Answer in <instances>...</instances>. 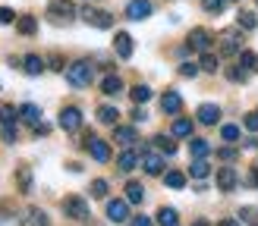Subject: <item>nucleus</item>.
<instances>
[{"label":"nucleus","mask_w":258,"mask_h":226,"mask_svg":"<svg viewBox=\"0 0 258 226\" xmlns=\"http://www.w3.org/2000/svg\"><path fill=\"white\" fill-rule=\"evenodd\" d=\"M63 75H67L70 85L85 88V85H92V79H95V66L88 60H76V63H70V66L63 69Z\"/></svg>","instance_id":"1"},{"label":"nucleus","mask_w":258,"mask_h":226,"mask_svg":"<svg viewBox=\"0 0 258 226\" xmlns=\"http://www.w3.org/2000/svg\"><path fill=\"white\" fill-rule=\"evenodd\" d=\"M82 145H85V151H88V154H92L98 163H107V160H110V145L104 142V138H95L92 132H88V135L82 138Z\"/></svg>","instance_id":"2"},{"label":"nucleus","mask_w":258,"mask_h":226,"mask_svg":"<svg viewBox=\"0 0 258 226\" xmlns=\"http://www.w3.org/2000/svg\"><path fill=\"white\" fill-rule=\"evenodd\" d=\"M211 44H214V35L208 29H192L189 38H186V47L189 50H199V54H208Z\"/></svg>","instance_id":"3"},{"label":"nucleus","mask_w":258,"mask_h":226,"mask_svg":"<svg viewBox=\"0 0 258 226\" xmlns=\"http://www.w3.org/2000/svg\"><path fill=\"white\" fill-rule=\"evenodd\" d=\"M47 16L54 22H63V19L70 22L76 16V4H73V0H50V4H47Z\"/></svg>","instance_id":"4"},{"label":"nucleus","mask_w":258,"mask_h":226,"mask_svg":"<svg viewBox=\"0 0 258 226\" xmlns=\"http://www.w3.org/2000/svg\"><path fill=\"white\" fill-rule=\"evenodd\" d=\"M63 213H67L70 220H85V217H88V201L79 198V195L63 198Z\"/></svg>","instance_id":"5"},{"label":"nucleus","mask_w":258,"mask_h":226,"mask_svg":"<svg viewBox=\"0 0 258 226\" xmlns=\"http://www.w3.org/2000/svg\"><path fill=\"white\" fill-rule=\"evenodd\" d=\"M57 126H60L63 132H76V129H82V110H79V107H63Z\"/></svg>","instance_id":"6"},{"label":"nucleus","mask_w":258,"mask_h":226,"mask_svg":"<svg viewBox=\"0 0 258 226\" xmlns=\"http://www.w3.org/2000/svg\"><path fill=\"white\" fill-rule=\"evenodd\" d=\"M107 220L110 223H129V201L126 198H110L107 201Z\"/></svg>","instance_id":"7"},{"label":"nucleus","mask_w":258,"mask_h":226,"mask_svg":"<svg viewBox=\"0 0 258 226\" xmlns=\"http://www.w3.org/2000/svg\"><path fill=\"white\" fill-rule=\"evenodd\" d=\"M82 19L88 22V25H95V29H113V16L110 13H104V10H82Z\"/></svg>","instance_id":"8"},{"label":"nucleus","mask_w":258,"mask_h":226,"mask_svg":"<svg viewBox=\"0 0 258 226\" xmlns=\"http://www.w3.org/2000/svg\"><path fill=\"white\" fill-rule=\"evenodd\" d=\"M148 16H151V0H129V4H126V19L142 22Z\"/></svg>","instance_id":"9"},{"label":"nucleus","mask_w":258,"mask_h":226,"mask_svg":"<svg viewBox=\"0 0 258 226\" xmlns=\"http://www.w3.org/2000/svg\"><path fill=\"white\" fill-rule=\"evenodd\" d=\"M142 170L148 176H161L164 173V157L154 154V151H142Z\"/></svg>","instance_id":"10"},{"label":"nucleus","mask_w":258,"mask_h":226,"mask_svg":"<svg viewBox=\"0 0 258 226\" xmlns=\"http://www.w3.org/2000/svg\"><path fill=\"white\" fill-rule=\"evenodd\" d=\"M236 182H239V176H236L233 167H221V170H217V188H221V192H233Z\"/></svg>","instance_id":"11"},{"label":"nucleus","mask_w":258,"mask_h":226,"mask_svg":"<svg viewBox=\"0 0 258 226\" xmlns=\"http://www.w3.org/2000/svg\"><path fill=\"white\" fill-rule=\"evenodd\" d=\"M196 117H199L202 126H217V120H221V107L217 104H202L196 110Z\"/></svg>","instance_id":"12"},{"label":"nucleus","mask_w":258,"mask_h":226,"mask_svg":"<svg viewBox=\"0 0 258 226\" xmlns=\"http://www.w3.org/2000/svg\"><path fill=\"white\" fill-rule=\"evenodd\" d=\"M142 163V157H139V151H133V148H126L123 154L117 157V170H123V173H129V170H136Z\"/></svg>","instance_id":"13"},{"label":"nucleus","mask_w":258,"mask_h":226,"mask_svg":"<svg viewBox=\"0 0 258 226\" xmlns=\"http://www.w3.org/2000/svg\"><path fill=\"white\" fill-rule=\"evenodd\" d=\"M113 142H117V145H126V148H133V145L139 142V135H136L133 126H117V129H113Z\"/></svg>","instance_id":"14"},{"label":"nucleus","mask_w":258,"mask_h":226,"mask_svg":"<svg viewBox=\"0 0 258 226\" xmlns=\"http://www.w3.org/2000/svg\"><path fill=\"white\" fill-rule=\"evenodd\" d=\"M161 110L164 113H179V110H183V97H179V91H173V88H170V91L161 97Z\"/></svg>","instance_id":"15"},{"label":"nucleus","mask_w":258,"mask_h":226,"mask_svg":"<svg viewBox=\"0 0 258 226\" xmlns=\"http://www.w3.org/2000/svg\"><path fill=\"white\" fill-rule=\"evenodd\" d=\"M113 47H117V57H120V60H129V57H133V38H129L126 32H117V41H113Z\"/></svg>","instance_id":"16"},{"label":"nucleus","mask_w":258,"mask_h":226,"mask_svg":"<svg viewBox=\"0 0 258 226\" xmlns=\"http://www.w3.org/2000/svg\"><path fill=\"white\" fill-rule=\"evenodd\" d=\"M120 91H123V79H120V75L110 72V75L101 79V94H110L113 97V94H120Z\"/></svg>","instance_id":"17"},{"label":"nucleus","mask_w":258,"mask_h":226,"mask_svg":"<svg viewBox=\"0 0 258 226\" xmlns=\"http://www.w3.org/2000/svg\"><path fill=\"white\" fill-rule=\"evenodd\" d=\"M221 54H224V57L242 54V50H239V38H236V32H227V35L221 38Z\"/></svg>","instance_id":"18"},{"label":"nucleus","mask_w":258,"mask_h":226,"mask_svg":"<svg viewBox=\"0 0 258 226\" xmlns=\"http://www.w3.org/2000/svg\"><path fill=\"white\" fill-rule=\"evenodd\" d=\"M16 188L22 195L32 192V167H16Z\"/></svg>","instance_id":"19"},{"label":"nucleus","mask_w":258,"mask_h":226,"mask_svg":"<svg viewBox=\"0 0 258 226\" xmlns=\"http://www.w3.org/2000/svg\"><path fill=\"white\" fill-rule=\"evenodd\" d=\"M22 69L29 72V75H41L44 72V60L38 57V54H29V57H22Z\"/></svg>","instance_id":"20"},{"label":"nucleus","mask_w":258,"mask_h":226,"mask_svg":"<svg viewBox=\"0 0 258 226\" xmlns=\"http://www.w3.org/2000/svg\"><path fill=\"white\" fill-rule=\"evenodd\" d=\"M25 226H50V220L41 207H29L25 210Z\"/></svg>","instance_id":"21"},{"label":"nucleus","mask_w":258,"mask_h":226,"mask_svg":"<svg viewBox=\"0 0 258 226\" xmlns=\"http://www.w3.org/2000/svg\"><path fill=\"white\" fill-rule=\"evenodd\" d=\"M19 117H22V120H25V123H29V126H32V129H35V126H38V123H41V110H38L35 104H22V107H19Z\"/></svg>","instance_id":"22"},{"label":"nucleus","mask_w":258,"mask_h":226,"mask_svg":"<svg viewBox=\"0 0 258 226\" xmlns=\"http://www.w3.org/2000/svg\"><path fill=\"white\" fill-rule=\"evenodd\" d=\"M126 201L129 204H142V201H145V188H142V182H129L126 185Z\"/></svg>","instance_id":"23"},{"label":"nucleus","mask_w":258,"mask_h":226,"mask_svg":"<svg viewBox=\"0 0 258 226\" xmlns=\"http://www.w3.org/2000/svg\"><path fill=\"white\" fill-rule=\"evenodd\" d=\"M16 32L19 35H35L38 32V19L35 16H19L16 19Z\"/></svg>","instance_id":"24"},{"label":"nucleus","mask_w":258,"mask_h":226,"mask_svg":"<svg viewBox=\"0 0 258 226\" xmlns=\"http://www.w3.org/2000/svg\"><path fill=\"white\" fill-rule=\"evenodd\" d=\"M236 25H239L242 32H252L255 25H258V19H255V13H249V10H239V13H236Z\"/></svg>","instance_id":"25"},{"label":"nucleus","mask_w":258,"mask_h":226,"mask_svg":"<svg viewBox=\"0 0 258 226\" xmlns=\"http://www.w3.org/2000/svg\"><path fill=\"white\" fill-rule=\"evenodd\" d=\"M0 226H22V217L16 210H10L7 204H0Z\"/></svg>","instance_id":"26"},{"label":"nucleus","mask_w":258,"mask_h":226,"mask_svg":"<svg viewBox=\"0 0 258 226\" xmlns=\"http://www.w3.org/2000/svg\"><path fill=\"white\" fill-rule=\"evenodd\" d=\"M189 154L192 157H208L211 154V145L205 142V138H192V142H189Z\"/></svg>","instance_id":"27"},{"label":"nucleus","mask_w":258,"mask_h":226,"mask_svg":"<svg viewBox=\"0 0 258 226\" xmlns=\"http://www.w3.org/2000/svg\"><path fill=\"white\" fill-rule=\"evenodd\" d=\"M189 173H192V179H205V176L211 173V167H208V160H205V157H196V160H192V167H189Z\"/></svg>","instance_id":"28"},{"label":"nucleus","mask_w":258,"mask_h":226,"mask_svg":"<svg viewBox=\"0 0 258 226\" xmlns=\"http://www.w3.org/2000/svg\"><path fill=\"white\" fill-rule=\"evenodd\" d=\"M98 120H101V123H107V126H117L120 110H117V107H110V104H104V107L98 110Z\"/></svg>","instance_id":"29"},{"label":"nucleus","mask_w":258,"mask_h":226,"mask_svg":"<svg viewBox=\"0 0 258 226\" xmlns=\"http://www.w3.org/2000/svg\"><path fill=\"white\" fill-rule=\"evenodd\" d=\"M176 138H189L192 135V120H173V129H170Z\"/></svg>","instance_id":"30"},{"label":"nucleus","mask_w":258,"mask_h":226,"mask_svg":"<svg viewBox=\"0 0 258 226\" xmlns=\"http://www.w3.org/2000/svg\"><path fill=\"white\" fill-rule=\"evenodd\" d=\"M158 223H161V226H179L176 210H173V207H161V210H158Z\"/></svg>","instance_id":"31"},{"label":"nucleus","mask_w":258,"mask_h":226,"mask_svg":"<svg viewBox=\"0 0 258 226\" xmlns=\"http://www.w3.org/2000/svg\"><path fill=\"white\" fill-rule=\"evenodd\" d=\"M151 142H154V148H161L167 157H170V154H176V145H173V142H170V138H167V135H154Z\"/></svg>","instance_id":"32"},{"label":"nucleus","mask_w":258,"mask_h":226,"mask_svg":"<svg viewBox=\"0 0 258 226\" xmlns=\"http://www.w3.org/2000/svg\"><path fill=\"white\" fill-rule=\"evenodd\" d=\"M239 66H246L249 72H258V54H252V50H242V54H239Z\"/></svg>","instance_id":"33"},{"label":"nucleus","mask_w":258,"mask_h":226,"mask_svg":"<svg viewBox=\"0 0 258 226\" xmlns=\"http://www.w3.org/2000/svg\"><path fill=\"white\" fill-rule=\"evenodd\" d=\"M129 97H133L136 104H145V100H151V88L148 85H136L133 91H129Z\"/></svg>","instance_id":"34"},{"label":"nucleus","mask_w":258,"mask_h":226,"mask_svg":"<svg viewBox=\"0 0 258 226\" xmlns=\"http://www.w3.org/2000/svg\"><path fill=\"white\" fill-rule=\"evenodd\" d=\"M164 182L170 185V188H183L186 185V176L179 173V170H170V173H164Z\"/></svg>","instance_id":"35"},{"label":"nucleus","mask_w":258,"mask_h":226,"mask_svg":"<svg viewBox=\"0 0 258 226\" xmlns=\"http://www.w3.org/2000/svg\"><path fill=\"white\" fill-rule=\"evenodd\" d=\"M227 79H230V82H246V79H249V69H246V66H230V69H227Z\"/></svg>","instance_id":"36"},{"label":"nucleus","mask_w":258,"mask_h":226,"mask_svg":"<svg viewBox=\"0 0 258 226\" xmlns=\"http://www.w3.org/2000/svg\"><path fill=\"white\" fill-rule=\"evenodd\" d=\"M0 138H4L7 145H16V138H19L16 126H13V123H4V129H0Z\"/></svg>","instance_id":"37"},{"label":"nucleus","mask_w":258,"mask_h":226,"mask_svg":"<svg viewBox=\"0 0 258 226\" xmlns=\"http://www.w3.org/2000/svg\"><path fill=\"white\" fill-rule=\"evenodd\" d=\"M199 66H202L205 72H217V57H214V54H202Z\"/></svg>","instance_id":"38"},{"label":"nucleus","mask_w":258,"mask_h":226,"mask_svg":"<svg viewBox=\"0 0 258 226\" xmlns=\"http://www.w3.org/2000/svg\"><path fill=\"white\" fill-rule=\"evenodd\" d=\"M221 138H224V142H236V138H239V126H221Z\"/></svg>","instance_id":"39"},{"label":"nucleus","mask_w":258,"mask_h":226,"mask_svg":"<svg viewBox=\"0 0 258 226\" xmlns=\"http://www.w3.org/2000/svg\"><path fill=\"white\" fill-rule=\"evenodd\" d=\"M92 198H107V182L104 179H95L92 182Z\"/></svg>","instance_id":"40"},{"label":"nucleus","mask_w":258,"mask_h":226,"mask_svg":"<svg viewBox=\"0 0 258 226\" xmlns=\"http://www.w3.org/2000/svg\"><path fill=\"white\" fill-rule=\"evenodd\" d=\"M199 69L202 66H196V63H183V66H179V75H183V79H196Z\"/></svg>","instance_id":"41"},{"label":"nucleus","mask_w":258,"mask_h":226,"mask_svg":"<svg viewBox=\"0 0 258 226\" xmlns=\"http://www.w3.org/2000/svg\"><path fill=\"white\" fill-rule=\"evenodd\" d=\"M129 226H154L151 217H145V213H136V217H129Z\"/></svg>","instance_id":"42"},{"label":"nucleus","mask_w":258,"mask_h":226,"mask_svg":"<svg viewBox=\"0 0 258 226\" xmlns=\"http://www.w3.org/2000/svg\"><path fill=\"white\" fill-rule=\"evenodd\" d=\"M224 4H227V0H205V10H208V13H221Z\"/></svg>","instance_id":"43"},{"label":"nucleus","mask_w":258,"mask_h":226,"mask_svg":"<svg viewBox=\"0 0 258 226\" xmlns=\"http://www.w3.org/2000/svg\"><path fill=\"white\" fill-rule=\"evenodd\" d=\"M217 157H221V160H236V148H221V151H217Z\"/></svg>","instance_id":"44"},{"label":"nucleus","mask_w":258,"mask_h":226,"mask_svg":"<svg viewBox=\"0 0 258 226\" xmlns=\"http://www.w3.org/2000/svg\"><path fill=\"white\" fill-rule=\"evenodd\" d=\"M13 19H16V13H13L10 7H0V22H4V25H10Z\"/></svg>","instance_id":"45"},{"label":"nucleus","mask_w":258,"mask_h":226,"mask_svg":"<svg viewBox=\"0 0 258 226\" xmlns=\"http://www.w3.org/2000/svg\"><path fill=\"white\" fill-rule=\"evenodd\" d=\"M239 220L242 223H255V207H242L239 210Z\"/></svg>","instance_id":"46"},{"label":"nucleus","mask_w":258,"mask_h":226,"mask_svg":"<svg viewBox=\"0 0 258 226\" xmlns=\"http://www.w3.org/2000/svg\"><path fill=\"white\" fill-rule=\"evenodd\" d=\"M13 120H16V110H13V107H4V110H0V123H13Z\"/></svg>","instance_id":"47"},{"label":"nucleus","mask_w":258,"mask_h":226,"mask_svg":"<svg viewBox=\"0 0 258 226\" xmlns=\"http://www.w3.org/2000/svg\"><path fill=\"white\" fill-rule=\"evenodd\" d=\"M246 129L249 132H258V113H249V117H246Z\"/></svg>","instance_id":"48"},{"label":"nucleus","mask_w":258,"mask_h":226,"mask_svg":"<svg viewBox=\"0 0 258 226\" xmlns=\"http://www.w3.org/2000/svg\"><path fill=\"white\" fill-rule=\"evenodd\" d=\"M50 69H67V66H63V57H60V54L50 57Z\"/></svg>","instance_id":"49"},{"label":"nucleus","mask_w":258,"mask_h":226,"mask_svg":"<svg viewBox=\"0 0 258 226\" xmlns=\"http://www.w3.org/2000/svg\"><path fill=\"white\" fill-rule=\"evenodd\" d=\"M145 120H148V113H145V110H133V123H136V126H139V123H145Z\"/></svg>","instance_id":"50"},{"label":"nucleus","mask_w":258,"mask_h":226,"mask_svg":"<svg viewBox=\"0 0 258 226\" xmlns=\"http://www.w3.org/2000/svg\"><path fill=\"white\" fill-rule=\"evenodd\" d=\"M217 226H239V220H221Z\"/></svg>","instance_id":"51"},{"label":"nucleus","mask_w":258,"mask_h":226,"mask_svg":"<svg viewBox=\"0 0 258 226\" xmlns=\"http://www.w3.org/2000/svg\"><path fill=\"white\" fill-rule=\"evenodd\" d=\"M192 226H211L208 220H196V223H192Z\"/></svg>","instance_id":"52"},{"label":"nucleus","mask_w":258,"mask_h":226,"mask_svg":"<svg viewBox=\"0 0 258 226\" xmlns=\"http://www.w3.org/2000/svg\"><path fill=\"white\" fill-rule=\"evenodd\" d=\"M227 4H230V0H227Z\"/></svg>","instance_id":"53"},{"label":"nucleus","mask_w":258,"mask_h":226,"mask_svg":"<svg viewBox=\"0 0 258 226\" xmlns=\"http://www.w3.org/2000/svg\"><path fill=\"white\" fill-rule=\"evenodd\" d=\"M255 4H258V0H255Z\"/></svg>","instance_id":"54"}]
</instances>
